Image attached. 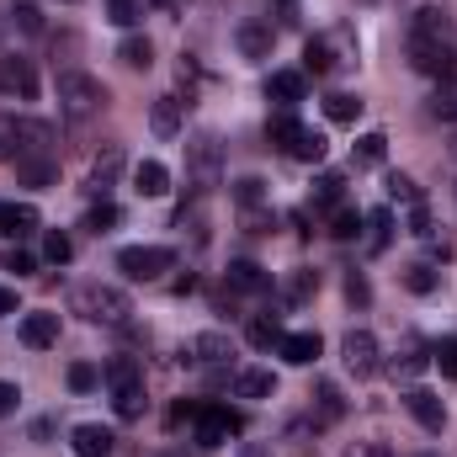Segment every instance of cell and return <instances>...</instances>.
<instances>
[{"label":"cell","instance_id":"cell-1","mask_svg":"<svg viewBox=\"0 0 457 457\" xmlns=\"http://www.w3.org/2000/svg\"><path fill=\"white\" fill-rule=\"evenodd\" d=\"M107 102H112V91H107L96 75H86V70H59V112L64 117L86 122V117L107 112Z\"/></svg>","mask_w":457,"mask_h":457},{"label":"cell","instance_id":"cell-2","mask_svg":"<svg viewBox=\"0 0 457 457\" xmlns=\"http://www.w3.org/2000/svg\"><path fill=\"white\" fill-rule=\"evenodd\" d=\"M70 309L80 320H91V325H128V314H133L128 293L112 287V282H80L75 298H70Z\"/></svg>","mask_w":457,"mask_h":457},{"label":"cell","instance_id":"cell-3","mask_svg":"<svg viewBox=\"0 0 457 457\" xmlns=\"http://www.w3.org/2000/svg\"><path fill=\"white\" fill-rule=\"evenodd\" d=\"M187 181L197 192H213L224 181V144H219V133H192V144H187Z\"/></svg>","mask_w":457,"mask_h":457},{"label":"cell","instance_id":"cell-4","mask_svg":"<svg viewBox=\"0 0 457 457\" xmlns=\"http://www.w3.org/2000/svg\"><path fill=\"white\" fill-rule=\"evenodd\" d=\"M170 266H176V255L165 245H128V250H117V271L128 282H160Z\"/></svg>","mask_w":457,"mask_h":457},{"label":"cell","instance_id":"cell-5","mask_svg":"<svg viewBox=\"0 0 457 457\" xmlns=\"http://www.w3.org/2000/svg\"><path fill=\"white\" fill-rule=\"evenodd\" d=\"M234 431H245V415L228 404H197V447H224Z\"/></svg>","mask_w":457,"mask_h":457},{"label":"cell","instance_id":"cell-6","mask_svg":"<svg viewBox=\"0 0 457 457\" xmlns=\"http://www.w3.org/2000/svg\"><path fill=\"white\" fill-rule=\"evenodd\" d=\"M410 37H420V43H436V48L457 54V21L442 11V5H420V11L410 16Z\"/></svg>","mask_w":457,"mask_h":457},{"label":"cell","instance_id":"cell-7","mask_svg":"<svg viewBox=\"0 0 457 457\" xmlns=\"http://www.w3.org/2000/svg\"><path fill=\"white\" fill-rule=\"evenodd\" d=\"M0 91H5L11 102H37V70H32V59L5 54V59H0Z\"/></svg>","mask_w":457,"mask_h":457},{"label":"cell","instance_id":"cell-8","mask_svg":"<svg viewBox=\"0 0 457 457\" xmlns=\"http://www.w3.org/2000/svg\"><path fill=\"white\" fill-rule=\"evenodd\" d=\"M341 356L356 378H372V372H378V336H372V330H345Z\"/></svg>","mask_w":457,"mask_h":457},{"label":"cell","instance_id":"cell-9","mask_svg":"<svg viewBox=\"0 0 457 457\" xmlns=\"http://www.w3.org/2000/svg\"><path fill=\"white\" fill-rule=\"evenodd\" d=\"M410 64L420 75H431V80H453L457 75V54L436 48V43H420V37H410Z\"/></svg>","mask_w":457,"mask_h":457},{"label":"cell","instance_id":"cell-10","mask_svg":"<svg viewBox=\"0 0 457 457\" xmlns=\"http://www.w3.org/2000/svg\"><path fill=\"white\" fill-rule=\"evenodd\" d=\"M303 91H309V75H303V70H271V75H266V96H271L277 107H287V112L303 102Z\"/></svg>","mask_w":457,"mask_h":457},{"label":"cell","instance_id":"cell-11","mask_svg":"<svg viewBox=\"0 0 457 457\" xmlns=\"http://www.w3.org/2000/svg\"><path fill=\"white\" fill-rule=\"evenodd\" d=\"M192 356H197L208 372H219V367L234 361V336H224V330H203V336L192 341Z\"/></svg>","mask_w":457,"mask_h":457},{"label":"cell","instance_id":"cell-12","mask_svg":"<svg viewBox=\"0 0 457 457\" xmlns=\"http://www.w3.org/2000/svg\"><path fill=\"white\" fill-rule=\"evenodd\" d=\"M224 287L228 293H271V271L255 266V261H228Z\"/></svg>","mask_w":457,"mask_h":457},{"label":"cell","instance_id":"cell-13","mask_svg":"<svg viewBox=\"0 0 457 457\" xmlns=\"http://www.w3.org/2000/svg\"><path fill=\"white\" fill-rule=\"evenodd\" d=\"M149 128H154L160 138H176V133L187 128V102H181V96H154V107H149Z\"/></svg>","mask_w":457,"mask_h":457},{"label":"cell","instance_id":"cell-14","mask_svg":"<svg viewBox=\"0 0 457 457\" xmlns=\"http://www.w3.org/2000/svg\"><path fill=\"white\" fill-rule=\"evenodd\" d=\"M117 170H122V144H107L96 160H91V197H107L112 192V181H117Z\"/></svg>","mask_w":457,"mask_h":457},{"label":"cell","instance_id":"cell-15","mask_svg":"<svg viewBox=\"0 0 457 457\" xmlns=\"http://www.w3.org/2000/svg\"><path fill=\"white\" fill-rule=\"evenodd\" d=\"M309 399H314V404H309V410H314V426H336V420L345 415V399H341V388H336L330 378H320Z\"/></svg>","mask_w":457,"mask_h":457},{"label":"cell","instance_id":"cell-16","mask_svg":"<svg viewBox=\"0 0 457 457\" xmlns=\"http://www.w3.org/2000/svg\"><path fill=\"white\" fill-rule=\"evenodd\" d=\"M404 404H410V415H415L426 431H442V426H447V404H442L436 394H426V388H410V394H404Z\"/></svg>","mask_w":457,"mask_h":457},{"label":"cell","instance_id":"cell-17","mask_svg":"<svg viewBox=\"0 0 457 457\" xmlns=\"http://www.w3.org/2000/svg\"><path fill=\"white\" fill-rule=\"evenodd\" d=\"M59 341V314H21V345H32V351H48V345Z\"/></svg>","mask_w":457,"mask_h":457},{"label":"cell","instance_id":"cell-18","mask_svg":"<svg viewBox=\"0 0 457 457\" xmlns=\"http://www.w3.org/2000/svg\"><path fill=\"white\" fill-rule=\"evenodd\" d=\"M234 43H239V54H245V59H271V43H277V32H271L266 21H245V27L234 32Z\"/></svg>","mask_w":457,"mask_h":457},{"label":"cell","instance_id":"cell-19","mask_svg":"<svg viewBox=\"0 0 457 457\" xmlns=\"http://www.w3.org/2000/svg\"><path fill=\"white\" fill-rule=\"evenodd\" d=\"M16 181H21V187H54V181H59L54 154H21V160H16Z\"/></svg>","mask_w":457,"mask_h":457},{"label":"cell","instance_id":"cell-20","mask_svg":"<svg viewBox=\"0 0 457 457\" xmlns=\"http://www.w3.org/2000/svg\"><path fill=\"white\" fill-rule=\"evenodd\" d=\"M133 192H138V197H165V192H170V170H165L160 160H138V165H133Z\"/></svg>","mask_w":457,"mask_h":457},{"label":"cell","instance_id":"cell-21","mask_svg":"<svg viewBox=\"0 0 457 457\" xmlns=\"http://www.w3.org/2000/svg\"><path fill=\"white\" fill-rule=\"evenodd\" d=\"M277 356H282L287 367H309V361L320 356V336H314V330H293V336H282Z\"/></svg>","mask_w":457,"mask_h":457},{"label":"cell","instance_id":"cell-22","mask_svg":"<svg viewBox=\"0 0 457 457\" xmlns=\"http://www.w3.org/2000/svg\"><path fill=\"white\" fill-rule=\"evenodd\" d=\"M287 154H293V160H303V165H320V160L330 154V138H325L320 128H309V122H303V128H298V138L287 144Z\"/></svg>","mask_w":457,"mask_h":457},{"label":"cell","instance_id":"cell-23","mask_svg":"<svg viewBox=\"0 0 457 457\" xmlns=\"http://www.w3.org/2000/svg\"><path fill=\"white\" fill-rule=\"evenodd\" d=\"M27 154V128H21V117L0 112V165H16Z\"/></svg>","mask_w":457,"mask_h":457},{"label":"cell","instance_id":"cell-24","mask_svg":"<svg viewBox=\"0 0 457 457\" xmlns=\"http://www.w3.org/2000/svg\"><path fill=\"white\" fill-rule=\"evenodd\" d=\"M271 388H277V378H271L266 367H245V372H234V399H271Z\"/></svg>","mask_w":457,"mask_h":457},{"label":"cell","instance_id":"cell-25","mask_svg":"<svg viewBox=\"0 0 457 457\" xmlns=\"http://www.w3.org/2000/svg\"><path fill=\"white\" fill-rule=\"evenodd\" d=\"M112 431H107V426H75V436H70V447H75V453L80 457H107L112 453Z\"/></svg>","mask_w":457,"mask_h":457},{"label":"cell","instance_id":"cell-26","mask_svg":"<svg viewBox=\"0 0 457 457\" xmlns=\"http://www.w3.org/2000/svg\"><path fill=\"white\" fill-rule=\"evenodd\" d=\"M314 293H320V271H314V266L287 271V282H282V303H309Z\"/></svg>","mask_w":457,"mask_h":457},{"label":"cell","instance_id":"cell-27","mask_svg":"<svg viewBox=\"0 0 457 457\" xmlns=\"http://www.w3.org/2000/svg\"><path fill=\"white\" fill-rule=\"evenodd\" d=\"M282 320L277 314H261V320H250V330H245V341L255 345V351H271V345H282Z\"/></svg>","mask_w":457,"mask_h":457},{"label":"cell","instance_id":"cell-28","mask_svg":"<svg viewBox=\"0 0 457 457\" xmlns=\"http://www.w3.org/2000/svg\"><path fill=\"white\" fill-rule=\"evenodd\" d=\"M117 59H122L128 70H149V64H154V43H149V37H138V32H128V37H122V48H117Z\"/></svg>","mask_w":457,"mask_h":457},{"label":"cell","instance_id":"cell-29","mask_svg":"<svg viewBox=\"0 0 457 457\" xmlns=\"http://www.w3.org/2000/svg\"><path fill=\"white\" fill-rule=\"evenodd\" d=\"M383 154H388V138H383V133H361V138L351 144V165H361V170H367V165H383Z\"/></svg>","mask_w":457,"mask_h":457},{"label":"cell","instance_id":"cell-30","mask_svg":"<svg viewBox=\"0 0 457 457\" xmlns=\"http://www.w3.org/2000/svg\"><path fill=\"white\" fill-rule=\"evenodd\" d=\"M144 404H149L144 383H133V388H112V410L122 415V420H138V415H144Z\"/></svg>","mask_w":457,"mask_h":457},{"label":"cell","instance_id":"cell-31","mask_svg":"<svg viewBox=\"0 0 457 457\" xmlns=\"http://www.w3.org/2000/svg\"><path fill=\"white\" fill-rule=\"evenodd\" d=\"M388 239H394V213L388 208H372L367 213V250H388Z\"/></svg>","mask_w":457,"mask_h":457},{"label":"cell","instance_id":"cell-32","mask_svg":"<svg viewBox=\"0 0 457 457\" xmlns=\"http://www.w3.org/2000/svg\"><path fill=\"white\" fill-rule=\"evenodd\" d=\"M107 383H112V388H133V383H144L138 356H112V361H107Z\"/></svg>","mask_w":457,"mask_h":457},{"label":"cell","instance_id":"cell-33","mask_svg":"<svg viewBox=\"0 0 457 457\" xmlns=\"http://www.w3.org/2000/svg\"><path fill=\"white\" fill-rule=\"evenodd\" d=\"M298 128H303V122H298V117L287 112V107H282V112H277V117H266V138H271L277 149H287V144L298 138Z\"/></svg>","mask_w":457,"mask_h":457},{"label":"cell","instance_id":"cell-34","mask_svg":"<svg viewBox=\"0 0 457 457\" xmlns=\"http://www.w3.org/2000/svg\"><path fill=\"white\" fill-rule=\"evenodd\" d=\"M383 187H388V197H394V203H404V208L426 203V197H420V187H415V176H404V170H388V181H383Z\"/></svg>","mask_w":457,"mask_h":457},{"label":"cell","instance_id":"cell-35","mask_svg":"<svg viewBox=\"0 0 457 457\" xmlns=\"http://www.w3.org/2000/svg\"><path fill=\"white\" fill-rule=\"evenodd\" d=\"M0 271H11V277H32V271H37V255L21 250V245H5V250H0Z\"/></svg>","mask_w":457,"mask_h":457},{"label":"cell","instance_id":"cell-36","mask_svg":"<svg viewBox=\"0 0 457 457\" xmlns=\"http://www.w3.org/2000/svg\"><path fill=\"white\" fill-rule=\"evenodd\" d=\"M325 117H330V122H356V117H361V96H351V91L325 96Z\"/></svg>","mask_w":457,"mask_h":457},{"label":"cell","instance_id":"cell-37","mask_svg":"<svg viewBox=\"0 0 457 457\" xmlns=\"http://www.w3.org/2000/svg\"><path fill=\"white\" fill-rule=\"evenodd\" d=\"M107 16H112L117 27H138L149 16V0H107Z\"/></svg>","mask_w":457,"mask_h":457},{"label":"cell","instance_id":"cell-38","mask_svg":"<svg viewBox=\"0 0 457 457\" xmlns=\"http://www.w3.org/2000/svg\"><path fill=\"white\" fill-rule=\"evenodd\" d=\"M436 282H442V277H436V266H426V261L404 266V287H410V293H420V298H426V293H436Z\"/></svg>","mask_w":457,"mask_h":457},{"label":"cell","instance_id":"cell-39","mask_svg":"<svg viewBox=\"0 0 457 457\" xmlns=\"http://www.w3.org/2000/svg\"><path fill=\"white\" fill-rule=\"evenodd\" d=\"M37 228V208H27V203H11V219H5V239H27Z\"/></svg>","mask_w":457,"mask_h":457},{"label":"cell","instance_id":"cell-40","mask_svg":"<svg viewBox=\"0 0 457 457\" xmlns=\"http://www.w3.org/2000/svg\"><path fill=\"white\" fill-rule=\"evenodd\" d=\"M341 197H345V176L325 170V176L314 181V208H330V203H341Z\"/></svg>","mask_w":457,"mask_h":457},{"label":"cell","instance_id":"cell-41","mask_svg":"<svg viewBox=\"0 0 457 457\" xmlns=\"http://www.w3.org/2000/svg\"><path fill=\"white\" fill-rule=\"evenodd\" d=\"M43 255H48L54 266H64V261L75 255V239H70L64 228H48V234H43Z\"/></svg>","mask_w":457,"mask_h":457},{"label":"cell","instance_id":"cell-42","mask_svg":"<svg viewBox=\"0 0 457 457\" xmlns=\"http://www.w3.org/2000/svg\"><path fill=\"white\" fill-rule=\"evenodd\" d=\"M11 21L21 32H43V5L37 0H11Z\"/></svg>","mask_w":457,"mask_h":457},{"label":"cell","instance_id":"cell-43","mask_svg":"<svg viewBox=\"0 0 457 457\" xmlns=\"http://www.w3.org/2000/svg\"><path fill=\"white\" fill-rule=\"evenodd\" d=\"M361 224H367V213H356V208H336L330 234H336V239H356V234H361Z\"/></svg>","mask_w":457,"mask_h":457},{"label":"cell","instance_id":"cell-44","mask_svg":"<svg viewBox=\"0 0 457 457\" xmlns=\"http://www.w3.org/2000/svg\"><path fill=\"white\" fill-rule=\"evenodd\" d=\"M234 203H239V208H261V203H266V181H261V176H245V181L234 187Z\"/></svg>","mask_w":457,"mask_h":457},{"label":"cell","instance_id":"cell-45","mask_svg":"<svg viewBox=\"0 0 457 457\" xmlns=\"http://www.w3.org/2000/svg\"><path fill=\"white\" fill-rule=\"evenodd\" d=\"M426 361H431L426 351H404V356H394V367H388V372L410 383V378H420V372H426Z\"/></svg>","mask_w":457,"mask_h":457},{"label":"cell","instance_id":"cell-46","mask_svg":"<svg viewBox=\"0 0 457 457\" xmlns=\"http://www.w3.org/2000/svg\"><path fill=\"white\" fill-rule=\"evenodd\" d=\"M96 383H102V367H96V361H75V367H70V388H75V394H91Z\"/></svg>","mask_w":457,"mask_h":457},{"label":"cell","instance_id":"cell-47","mask_svg":"<svg viewBox=\"0 0 457 457\" xmlns=\"http://www.w3.org/2000/svg\"><path fill=\"white\" fill-rule=\"evenodd\" d=\"M86 228H91V234H112L117 228V208L112 203H96V208L86 213Z\"/></svg>","mask_w":457,"mask_h":457},{"label":"cell","instance_id":"cell-48","mask_svg":"<svg viewBox=\"0 0 457 457\" xmlns=\"http://www.w3.org/2000/svg\"><path fill=\"white\" fill-rule=\"evenodd\" d=\"M431 361L447 372V378H457V336H447V341H436L431 345Z\"/></svg>","mask_w":457,"mask_h":457},{"label":"cell","instance_id":"cell-49","mask_svg":"<svg viewBox=\"0 0 457 457\" xmlns=\"http://www.w3.org/2000/svg\"><path fill=\"white\" fill-rule=\"evenodd\" d=\"M245 228H250V234H271V228H277V213H271V208H245Z\"/></svg>","mask_w":457,"mask_h":457},{"label":"cell","instance_id":"cell-50","mask_svg":"<svg viewBox=\"0 0 457 457\" xmlns=\"http://www.w3.org/2000/svg\"><path fill=\"white\" fill-rule=\"evenodd\" d=\"M345 298H351L356 309H361V303H372V287H367V277H361V271H351V277H345Z\"/></svg>","mask_w":457,"mask_h":457},{"label":"cell","instance_id":"cell-51","mask_svg":"<svg viewBox=\"0 0 457 457\" xmlns=\"http://www.w3.org/2000/svg\"><path fill=\"white\" fill-rule=\"evenodd\" d=\"M410 234H415V239H431V234H436V228H431V213H426V203L410 208Z\"/></svg>","mask_w":457,"mask_h":457},{"label":"cell","instance_id":"cell-52","mask_svg":"<svg viewBox=\"0 0 457 457\" xmlns=\"http://www.w3.org/2000/svg\"><path fill=\"white\" fill-rule=\"evenodd\" d=\"M16 404H21V388H16V383H0V420L16 415Z\"/></svg>","mask_w":457,"mask_h":457},{"label":"cell","instance_id":"cell-53","mask_svg":"<svg viewBox=\"0 0 457 457\" xmlns=\"http://www.w3.org/2000/svg\"><path fill=\"white\" fill-rule=\"evenodd\" d=\"M345 457H394V453H388L383 442H351V447H345Z\"/></svg>","mask_w":457,"mask_h":457},{"label":"cell","instance_id":"cell-54","mask_svg":"<svg viewBox=\"0 0 457 457\" xmlns=\"http://www.w3.org/2000/svg\"><path fill=\"white\" fill-rule=\"evenodd\" d=\"M16 314V287H0V320Z\"/></svg>","mask_w":457,"mask_h":457},{"label":"cell","instance_id":"cell-55","mask_svg":"<svg viewBox=\"0 0 457 457\" xmlns=\"http://www.w3.org/2000/svg\"><path fill=\"white\" fill-rule=\"evenodd\" d=\"M149 5H165V11H181L187 0H149Z\"/></svg>","mask_w":457,"mask_h":457},{"label":"cell","instance_id":"cell-56","mask_svg":"<svg viewBox=\"0 0 457 457\" xmlns=\"http://www.w3.org/2000/svg\"><path fill=\"white\" fill-rule=\"evenodd\" d=\"M239 457H266V447H261V442H255V447H245V453Z\"/></svg>","mask_w":457,"mask_h":457},{"label":"cell","instance_id":"cell-57","mask_svg":"<svg viewBox=\"0 0 457 457\" xmlns=\"http://www.w3.org/2000/svg\"><path fill=\"white\" fill-rule=\"evenodd\" d=\"M5 219H11V203H0V234H5Z\"/></svg>","mask_w":457,"mask_h":457},{"label":"cell","instance_id":"cell-58","mask_svg":"<svg viewBox=\"0 0 457 457\" xmlns=\"http://www.w3.org/2000/svg\"><path fill=\"white\" fill-rule=\"evenodd\" d=\"M453 170H457V138H453Z\"/></svg>","mask_w":457,"mask_h":457}]
</instances>
